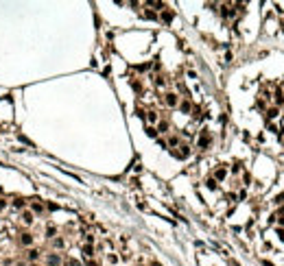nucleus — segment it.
<instances>
[{
    "mask_svg": "<svg viewBox=\"0 0 284 266\" xmlns=\"http://www.w3.org/2000/svg\"><path fill=\"white\" fill-rule=\"evenodd\" d=\"M262 264H264V266H273V264H271V262H262Z\"/></svg>",
    "mask_w": 284,
    "mask_h": 266,
    "instance_id": "nucleus-21",
    "label": "nucleus"
},
{
    "mask_svg": "<svg viewBox=\"0 0 284 266\" xmlns=\"http://www.w3.org/2000/svg\"><path fill=\"white\" fill-rule=\"evenodd\" d=\"M155 266H160V264H155Z\"/></svg>",
    "mask_w": 284,
    "mask_h": 266,
    "instance_id": "nucleus-23",
    "label": "nucleus"
},
{
    "mask_svg": "<svg viewBox=\"0 0 284 266\" xmlns=\"http://www.w3.org/2000/svg\"><path fill=\"white\" fill-rule=\"evenodd\" d=\"M33 212H42V205L40 203H33Z\"/></svg>",
    "mask_w": 284,
    "mask_h": 266,
    "instance_id": "nucleus-17",
    "label": "nucleus"
},
{
    "mask_svg": "<svg viewBox=\"0 0 284 266\" xmlns=\"http://www.w3.org/2000/svg\"><path fill=\"white\" fill-rule=\"evenodd\" d=\"M208 142H210V135H208V131H203L201 137H199V146H208Z\"/></svg>",
    "mask_w": 284,
    "mask_h": 266,
    "instance_id": "nucleus-2",
    "label": "nucleus"
},
{
    "mask_svg": "<svg viewBox=\"0 0 284 266\" xmlns=\"http://www.w3.org/2000/svg\"><path fill=\"white\" fill-rule=\"evenodd\" d=\"M4 207V201H2V198H0V209H2Z\"/></svg>",
    "mask_w": 284,
    "mask_h": 266,
    "instance_id": "nucleus-20",
    "label": "nucleus"
},
{
    "mask_svg": "<svg viewBox=\"0 0 284 266\" xmlns=\"http://www.w3.org/2000/svg\"><path fill=\"white\" fill-rule=\"evenodd\" d=\"M31 242H33V236H31V234H24V236H22V244H31Z\"/></svg>",
    "mask_w": 284,
    "mask_h": 266,
    "instance_id": "nucleus-7",
    "label": "nucleus"
},
{
    "mask_svg": "<svg viewBox=\"0 0 284 266\" xmlns=\"http://www.w3.org/2000/svg\"><path fill=\"white\" fill-rule=\"evenodd\" d=\"M162 20H164V22H171V20H173V13H171V11H164V13H162Z\"/></svg>",
    "mask_w": 284,
    "mask_h": 266,
    "instance_id": "nucleus-10",
    "label": "nucleus"
},
{
    "mask_svg": "<svg viewBox=\"0 0 284 266\" xmlns=\"http://www.w3.org/2000/svg\"><path fill=\"white\" fill-rule=\"evenodd\" d=\"M277 236H280L282 240H284V229H277Z\"/></svg>",
    "mask_w": 284,
    "mask_h": 266,
    "instance_id": "nucleus-19",
    "label": "nucleus"
},
{
    "mask_svg": "<svg viewBox=\"0 0 284 266\" xmlns=\"http://www.w3.org/2000/svg\"><path fill=\"white\" fill-rule=\"evenodd\" d=\"M147 135L149 137H158V129H155V127H147Z\"/></svg>",
    "mask_w": 284,
    "mask_h": 266,
    "instance_id": "nucleus-5",
    "label": "nucleus"
},
{
    "mask_svg": "<svg viewBox=\"0 0 284 266\" xmlns=\"http://www.w3.org/2000/svg\"><path fill=\"white\" fill-rule=\"evenodd\" d=\"M181 111H190V103H181Z\"/></svg>",
    "mask_w": 284,
    "mask_h": 266,
    "instance_id": "nucleus-15",
    "label": "nucleus"
},
{
    "mask_svg": "<svg viewBox=\"0 0 284 266\" xmlns=\"http://www.w3.org/2000/svg\"><path fill=\"white\" fill-rule=\"evenodd\" d=\"M216 179H225V168H219V170H216Z\"/></svg>",
    "mask_w": 284,
    "mask_h": 266,
    "instance_id": "nucleus-13",
    "label": "nucleus"
},
{
    "mask_svg": "<svg viewBox=\"0 0 284 266\" xmlns=\"http://www.w3.org/2000/svg\"><path fill=\"white\" fill-rule=\"evenodd\" d=\"M48 264H51V266H57V264H59V257H57V255H51V257H48Z\"/></svg>",
    "mask_w": 284,
    "mask_h": 266,
    "instance_id": "nucleus-11",
    "label": "nucleus"
},
{
    "mask_svg": "<svg viewBox=\"0 0 284 266\" xmlns=\"http://www.w3.org/2000/svg\"><path fill=\"white\" fill-rule=\"evenodd\" d=\"M147 120H149V122H155V120H158V114H155V111H147Z\"/></svg>",
    "mask_w": 284,
    "mask_h": 266,
    "instance_id": "nucleus-9",
    "label": "nucleus"
},
{
    "mask_svg": "<svg viewBox=\"0 0 284 266\" xmlns=\"http://www.w3.org/2000/svg\"><path fill=\"white\" fill-rule=\"evenodd\" d=\"M166 105H171V107L177 105V96H175V94H166Z\"/></svg>",
    "mask_w": 284,
    "mask_h": 266,
    "instance_id": "nucleus-3",
    "label": "nucleus"
},
{
    "mask_svg": "<svg viewBox=\"0 0 284 266\" xmlns=\"http://www.w3.org/2000/svg\"><path fill=\"white\" fill-rule=\"evenodd\" d=\"M13 205H15V207H22V205H24V201H22V198H15Z\"/></svg>",
    "mask_w": 284,
    "mask_h": 266,
    "instance_id": "nucleus-16",
    "label": "nucleus"
},
{
    "mask_svg": "<svg viewBox=\"0 0 284 266\" xmlns=\"http://www.w3.org/2000/svg\"><path fill=\"white\" fill-rule=\"evenodd\" d=\"M173 155H175V157H179V159H184V157H188V155H190V148H188L186 144H181L179 151H173Z\"/></svg>",
    "mask_w": 284,
    "mask_h": 266,
    "instance_id": "nucleus-1",
    "label": "nucleus"
},
{
    "mask_svg": "<svg viewBox=\"0 0 284 266\" xmlns=\"http://www.w3.org/2000/svg\"><path fill=\"white\" fill-rule=\"evenodd\" d=\"M37 257H40V251H35V249H33V251H29V260H31V262H35Z\"/></svg>",
    "mask_w": 284,
    "mask_h": 266,
    "instance_id": "nucleus-8",
    "label": "nucleus"
},
{
    "mask_svg": "<svg viewBox=\"0 0 284 266\" xmlns=\"http://www.w3.org/2000/svg\"><path fill=\"white\" fill-rule=\"evenodd\" d=\"M282 26H284V22H282Z\"/></svg>",
    "mask_w": 284,
    "mask_h": 266,
    "instance_id": "nucleus-24",
    "label": "nucleus"
},
{
    "mask_svg": "<svg viewBox=\"0 0 284 266\" xmlns=\"http://www.w3.org/2000/svg\"><path fill=\"white\" fill-rule=\"evenodd\" d=\"M205 183H208V188H210V190H216V181H214V179H208Z\"/></svg>",
    "mask_w": 284,
    "mask_h": 266,
    "instance_id": "nucleus-14",
    "label": "nucleus"
},
{
    "mask_svg": "<svg viewBox=\"0 0 284 266\" xmlns=\"http://www.w3.org/2000/svg\"><path fill=\"white\" fill-rule=\"evenodd\" d=\"M22 218H24V223H26V225H31V223H33V214H31V212H24V214H22Z\"/></svg>",
    "mask_w": 284,
    "mask_h": 266,
    "instance_id": "nucleus-6",
    "label": "nucleus"
},
{
    "mask_svg": "<svg viewBox=\"0 0 284 266\" xmlns=\"http://www.w3.org/2000/svg\"><path fill=\"white\" fill-rule=\"evenodd\" d=\"M83 253H85L87 257H92V255H94V251H92V247H90V244H87V247H83Z\"/></svg>",
    "mask_w": 284,
    "mask_h": 266,
    "instance_id": "nucleus-12",
    "label": "nucleus"
},
{
    "mask_svg": "<svg viewBox=\"0 0 284 266\" xmlns=\"http://www.w3.org/2000/svg\"><path fill=\"white\" fill-rule=\"evenodd\" d=\"M144 15H147V18H151V20H155V13H153V11H144Z\"/></svg>",
    "mask_w": 284,
    "mask_h": 266,
    "instance_id": "nucleus-18",
    "label": "nucleus"
},
{
    "mask_svg": "<svg viewBox=\"0 0 284 266\" xmlns=\"http://www.w3.org/2000/svg\"><path fill=\"white\" fill-rule=\"evenodd\" d=\"M277 114H280V109H277V107H273V109H269V111H267V118H269V120H273V118H277Z\"/></svg>",
    "mask_w": 284,
    "mask_h": 266,
    "instance_id": "nucleus-4",
    "label": "nucleus"
},
{
    "mask_svg": "<svg viewBox=\"0 0 284 266\" xmlns=\"http://www.w3.org/2000/svg\"><path fill=\"white\" fill-rule=\"evenodd\" d=\"M31 266H37V264H31Z\"/></svg>",
    "mask_w": 284,
    "mask_h": 266,
    "instance_id": "nucleus-22",
    "label": "nucleus"
}]
</instances>
